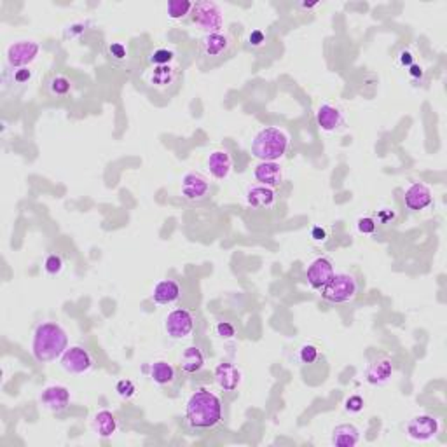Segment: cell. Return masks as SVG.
Returning <instances> with one entry per match:
<instances>
[{
	"instance_id": "obj_1",
	"label": "cell",
	"mask_w": 447,
	"mask_h": 447,
	"mask_svg": "<svg viewBox=\"0 0 447 447\" xmlns=\"http://www.w3.org/2000/svg\"><path fill=\"white\" fill-rule=\"evenodd\" d=\"M187 423L196 432H208L222 423V402L213 391L198 388L187 400Z\"/></svg>"
},
{
	"instance_id": "obj_2",
	"label": "cell",
	"mask_w": 447,
	"mask_h": 447,
	"mask_svg": "<svg viewBox=\"0 0 447 447\" xmlns=\"http://www.w3.org/2000/svg\"><path fill=\"white\" fill-rule=\"evenodd\" d=\"M67 332L54 321H46L35 328L32 353L39 361H52L67 351Z\"/></svg>"
},
{
	"instance_id": "obj_3",
	"label": "cell",
	"mask_w": 447,
	"mask_h": 447,
	"mask_svg": "<svg viewBox=\"0 0 447 447\" xmlns=\"http://www.w3.org/2000/svg\"><path fill=\"white\" fill-rule=\"evenodd\" d=\"M288 135L279 128H264L252 143V154L261 161H278L288 150Z\"/></svg>"
},
{
	"instance_id": "obj_4",
	"label": "cell",
	"mask_w": 447,
	"mask_h": 447,
	"mask_svg": "<svg viewBox=\"0 0 447 447\" xmlns=\"http://www.w3.org/2000/svg\"><path fill=\"white\" fill-rule=\"evenodd\" d=\"M236 49V42L231 34L217 32V34L203 35L199 41V56L208 65H217L231 58Z\"/></svg>"
},
{
	"instance_id": "obj_5",
	"label": "cell",
	"mask_w": 447,
	"mask_h": 447,
	"mask_svg": "<svg viewBox=\"0 0 447 447\" xmlns=\"http://www.w3.org/2000/svg\"><path fill=\"white\" fill-rule=\"evenodd\" d=\"M358 284L353 275L350 272H335L332 279L321 288V297L334 304L350 302L357 297Z\"/></svg>"
},
{
	"instance_id": "obj_6",
	"label": "cell",
	"mask_w": 447,
	"mask_h": 447,
	"mask_svg": "<svg viewBox=\"0 0 447 447\" xmlns=\"http://www.w3.org/2000/svg\"><path fill=\"white\" fill-rule=\"evenodd\" d=\"M190 19L194 25L205 30L206 34H217L223 26V12L219 4L210 2V0H199L194 2Z\"/></svg>"
},
{
	"instance_id": "obj_7",
	"label": "cell",
	"mask_w": 447,
	"mask_h": 447,
	"mask_svg": "<svg viewBox=\"0 0 447 447\" xmlns=\"http://www.w3.org/2000/svg\"><path fill=\"white\" fill-rule=\"evenodd\" d=\"M146 81L152 90L161 95H172L179 88L180 65L177 61L170 65L150 67L146 74Z\"/></svg>"
},
{
	"instance_id": "obj_8",
	"label": "cell",
	"mask_w": 447,
	"mask_h": 447,
	"mask_svg": "<svg viewBox=\"0 0 447 447\" xmlns=\"http://www.w3.org/2000/svg\"><path fill=\"white\" fill-rule=\"evenodd\" d=\"M39 44L35 41H16L8 48V65L11 68L30 67L37 58Z\"/></svg>"
},
{
	"instance_id": "obj_9",
	"label": "cell",
	"mask_w": 447,
	"mask_h": 447,
	"mask_svg": "<svg viewBox=\"0 0 447 447\" xmlns=\"http://www.w3.org/2000/svg\"><path fill=\"white\" fill-rule=\"evenodd\" d=\"M194 315L189 310H173L172 313L168 315L164 320V328H166L168 335L173 339H186L192 334L194 330Z\"/></svg>"
},
{
	"instance_id": "obj_10",
	"label": "cell",
	"mask_w": 447,
	"mask_h": 447,
	"mask_svg": "<svg viewBox=\"0 0 447 447\" xmlns=\"http://www.w3.org/2000/svg\"><path fill=\"white\" fill-rule=\"evenodd\" d=\"M93 357L82 346H72L70 350L67 348V351L61 355V367L70 374H86L93 369Z\"/></svg>"
},
{
	"instance_id": "obj_11",
	"label": "cell",
	"mask_w": 447,
	"mask_h": 447,
	"mask_svg": "<svg viewBox=\"0 0 447 447\" xmlns=\"http://www.w3.org/2000/svg\"><path fill=\"white\" fill-rule=\"evenodd\" d=\"M210 182L205 175L196 172L186 173L182 179V196L187 201H203L208 198Z\"/></svg>"
},
{
	"instance_id": "obj_12",
	"label": "cell",
	"mask_w": 447,
	"mask_h": 447,
	"mask_svg": "<svg viewBox=\"0 0 447 447\" xmlns=\"http://www.w3.org/2000/svg\"><path fill=\"white\" fill-rule=\"evenodd\" d=\"M439 433V421L433 416L421 414V416L413 417L407 425V435L417 442H426L437 437Z\"/></svg>"
},
{
	"instance_id": "obj_13",
	"label": "cell",
	"mask_w": 447,
	"mask_h": 447,
	"mask_svg": "<svg viewBox=\"0 0 447 447\" xmlns=\"http://www.w3.org/2000/svg\"><path fill=\"white\" fill-rule=\"evenodd\" d=\"M334 275V264H332L330 259L318 257L311 262L308 271H306V279H308V284H310L311 287L317 288V290H321V288L330 281Z\"/></svg>"
},
{
	"instance_id": "obj_14",
	"label": "cell",
	"mask_w": 447,
	"mask_h": 447,
	"mask_svg": "<svg viewBox=\"0 0 447 447\" xmlns=\"http://www.w3.org/2000/svg\"><path fill=\"white\" fill-rule=\"evenodd\" d=\"M433 201L432 190L426 183L423 182H413L406 189V194H404V203L409 210L413 212H421V210H426Z\"/></svg>"
},
{
	"instance_id": "obj_15",
	"label": "cell",
	"mask_w": 447,
	"mask_h": 447,
	"mask_svg": "<svg viewBox=\"0 0 447 447\" xmlns=\"http://www.w3.org/2000/svg\"><path fill=\"white\" fill-rule=\"evenodd\" d=\"M41 402L48 410L60 414L63 410H67L68 406H70V391L65 386H60V384L48 386L42 391Z\"/></svg>"
},
{
	"instance_id": "obj_16",
	"label": "cell",
	"mask_w": 447,
	"mask_h": 447,
	"mask_svg": "<svg viewBox=\"0 0 447 447\" xmlns=\"http://www.w3.org/2000/svg\"><path fill=\"white\" fill-rule=\"evenodd\" d=\"M391 374H393V364H391L390 358L377 357L367 367L366 379L372 386H383V384H386L391 379Z\"/></svg>"
},
{
	"instance_id": "obj_17",
	"label": "cell",
	"mask_w": 447,
	"mask_h": 447,
	"mask_svg": "<svg viewBox=\"0 0 447 447\" xmlns=\"http://www.w3.org/2000/svg\"><path fill=\"white\" fill-rule=\"evenodd\" d=\"M318 126L327 133H334V131L341 130L344 124V116L339 107H335L332 103H324L317 112Z\"/></svg>"
},
{
	"instance_id": "obj_18",
	"label": "cell",
	"mask_w": 447,
	"mask_h": 447,
	"mask_svg": "<svg viewBox=\"0 0 447 447\" xmlns=\"http://www.w3.org/2000/svg\"><path fill=\"white\" fill-rule=\"evenodd\" d=\"M254 177L261 186L276 187L284 182V168L276 161H262L255 166Z\"/></svg>"
},
{
	"instance_id": "obj_19",
	"label": "cell",
	"mask_w": 447,
	"mask_h": 447,
	"mask_svg": "<svg viewBox=\"0 0 447 447\" xmlns=\"http://www.w3.org/2000/svg\"><path fill=\"white\" fill-rule=\"evenodd\" d=\"M215 383L220 390L235 391L241 383V370L229 361H222L215 369Z\"/></svg>"
},
{
	"instance_id": "obj_20",
	"label": "cell",
	"mask_w": 447,
	"mask_h": 447,
	"mask_svg": "<svg viewBox=\"0 0 447 447\" xmlns=\"http://www.w3.org/2000/svg\"><path fill=\"white\" fill-rule=\"evenodd\" d=\"M246 203H248L252 208H261L268 210L272 208L276 203V192L272 187L268 186H250L248 190H246Z\"/></svg>"
},
{
	"instance_id": "obj_21",
	"label": "cell",
	"mask_w": 447,
	"mask_h": 447,
	"mask_svg": "<svg viewBox=\"0 0 447 447\" xmlns=\"http://www.w3.org/2000/svg\"><path fill=\"white\" fill-rule=\"evenodd\" d=\"M180 295H182V288L175 279H161L152 290V301L156 304L168 306L179 301Z\"/></svg>"
},
{
	"instance_id": "obj_22",
	"label": "cell",
	"mask_w": 447,
	"mask_h": 447,
	"mask_svg": "<svg viewBox=\"0 0 447 447\" xmlns=\"http://www.w3.org/2000/svg\"><path fill=\"white\" fill-rule=\"evenodd\" d=\"M206 164H208L210 173L219 180L228 179L232 170V159L228 150H215V152H212L208 156Z\"/></svg>"
},
{
	"instance_id": "obj_23",
	"label": "cell",
	"mask_w": 447,
	"mask_h": 447,
	"mask_svg": "<svg viewBox=\"0 0 447 447\" xmlns=\"http://www.w3.org/2000/svg\"><path fill=\"white\" fill-rule=\"evenodd\" d=\"M360 442V430L355 425H339L332 430V444L337 447H353Z\"/></svg>"
},
{
	"instance_id": "obj_24",
	"label": "cell",
	"mask_w": 447,
	"mask_h": 447,
	"mask_svg": "<svg viewBox=\"0 0 447 447\" xmlns=\"http://www.w3.org/2000/svg\"><path fill=\"white\" fill-rule=\"evenodd\" d=\"M205 366V355L198 346H189L180 358V369L186 374H196Z\"/></svg>"
},
{
	"instance_id": "obj_25",
	"label": "cell",
	"mask_w": 447,
	"mask_h": 447,
	"mask_svg": "<svg viewBox=\"0 0 447 447\" xmlns=\"http://www.w3.org/2000/svg\"><path fill=\"white\" fill-rule=\"evenodd\" d=\"M93 430L101 437V439H108L116 433L117 430V419L110 410H100L95 414L93 417Z\"/></svg>"
},
{
	"instance_id": "obj_26",
	"label": "cell",
	"mask_w": 447,
	"mask_h": 447,
	"mask_svg": "<svg viewBox=\"0 0 447 447\" xmlns=\"http://www.w3.org/2000/svg\"><path fill=\"white\" fill-rule=\"evenodd\" d=\"M46 91L51 98H65L72 93V81L63 74H52L46 81Z\"/></svg>"
},
{
	"instance_id": "obj_27",
	"label": "cell",
	"mask_w": 447,
	"mask_h": 447,
	"mask_svg": "<svg viewBox=\"0 0 447 447\" xmlns=\"http://www.w3.org/2000/svg\"><path fill=\"white\" fill-rule=\"evenodd\" d=\"M150 377L159 386H170L175 381V369L164 360L154 361L150 367Z\"/></svg>"
},
{
	"instance_id": "obj_28",
	"label": "cell",
	"mask_w": 447,
	"mask_h": 447,
	"mask_svg": "<svg viewBox=\"0 0 447 447\" xmlns=\"http://www.w3.org/2000/svg\"><path fill=\"white\" fill-rule=\"evenodd\" d=\"M192 6L194 2H189V0H170L166 4L168 18L175 19V21L189 18L190 12H192Z\"/></svg>"
},
{
	"instance_id": "obj_29",
	"label": "cell",
	"mask_w": 447,
	"mask_h": 447,
	"mask_svg": "<svg viewBox=\"0 0 447 447\" xmlns=\"http://www.w3.org/2000/svg\"><path fill=\"white\" fill-rule=\"evenodd\" d=\"M150 67H159V65H170L175 61V52L168 48H157L149 56Z\"/></svg>"
},
{
	"instance_id": "obj_30",
	"label": "cell",
	"mask_w": 447,
	"mask_h": 447,
	"mask_svg": "<svg viewBox=\"0 0 447 447\" xmlns=\"http://www.w3.org/2000/svg\"><path fill=\"white\" fill-rule=\"evenodd\" d=\"M34 77V70L30 67L25 68H11V81L12 84H18V86H25Z\"/></svg>"
},
{
	"instance_id": "obj_31",
	"label": "cell",
	"mask_w": 447,
	"mask_h": 447,
	"mask_svg": "<svg viewBox=\"0 0 447 447\" xmlns=\"http://www.w3.org/2000/svg\"><path fill=\"white\" fill-rule=\"evenodd\" d=\"M318 357H320V351H318V348L313 346V344H304V346L299 350V360H301L302 364H306V366L315 364V361L318 360Z\"/></svg>"
},
{
	"instance_id": "obj_32",
	"label": "cell",
	"mask_w": 447,
	"mask_h": 447,
	"mask_svg": "<svg viewBox=\"0 0 447 447\" xmlns=\"http://www.w3.org/2000/svg\"><path fill=\"white\" fill-rule=\"evenodd\" d=\"M44 268H46V272H48V275H51V276L60 275L61 269H63V259L56 254L48 255V257H46V262H44Z\"/></svg>"
},
{
	"instance_id": "obj_33",
	"label": "cell",
	"mask_w": 447,
	"mask_h": 447,
	"mask_svg": "<svg viewBox=\"0 0 447 447\" xmlns=\"http://www.w3.org/2000/svg\"><path fill=\"white\" fill-rule=\"evenodd\" d=\"M116 391H117V395H119L121 399L130 400L131 397H135V393H137V386H135L133 381L121 379V381H117Z\"/></svg>"
},
{
	"instance_id": "obj_34",
	"label": "cell",
	"mask_w": 447,
	"mask_h": 447,
	"mask_svg": "<svg viewBox=\"0 0 447 447\" xmlns=\"http://www.w3.org/2000/svg\"><path fill=\"white\" fill-rule=\"evenodd\" d=\"M107 51H108V56H110L112 60H116V61L126 60L128 49L123 42H112V44L107 46Z\"/></svg>"
},
{
	"instance_id": "obj_35",
	"label": "cell",
	"mask_w": 447,
	"mask_h": 447,
	"mask_svg": "<svg viewBox=\"0 0 447 447\" xmlns=\"http://www.w3.org/2000/svg\"><path fill=\"white\" fill-rule=\"evenodd\" d=\"M357 228L361 235H374L377 229V220L372 217H360L357 222Z\"/></svg>"
},
{
	"instance_id": "obj_36",
	"label": "cell",
	"mask_w": 447,
	"mask_h": 447,
	"mask_svg": "<svg viewBox=\"0 0 447 447\" xmlns=\"http://www.w3.org/2000/svg\"><path fill=\"white\" fill-rule=\"evenodd\" d=\"M364 406H366V404H364V399H361L360 395L348 397L346 402H344V409H346L348 413H351V414L360 413V410L364 409Z\"/></svg>"
},
{
	"instance_id": "obj_37",
	"label": "cell",
	"mask_w": 447,
	"mask_h": 447,
	"mask_svg": "<svg viewBox=\"0 0 447 447\" xmlns=\"http://www.w3.org/2000/svg\"><path fill=\"white\" fill-rule=\"evenodd\" d=\"M236 334V328L229 321H219L217 324V335L222 339H232Z\"/></svg>"
},
{
	"instance_id": "obj_38",
	"label": "cell",
	"mask_w": 447,
	"mask_h": 447,
	"mask_svg": "<svg viewBox=\"0 0 447 447\" xmlns=\"http://www.w3.org/2000/svg\"><path fill=\"white\" fill-rule=\"evenodd\" d=\"M264 42H266V35L262 30H254L248 35V44L252 46V48H261V46H264Z\"/></svg>"
},
{
	"instance_id": "obj_39",
	"label": "cell",
	"mask_w": 447,
	"mask_h": 447,
	"mask_svg": "<svg viewBox=\"0 0 447 447\" xmlns=\"http://www.w3.org/2000/svg\"><path fill=\"white\" fill-rule=\"evenodd\" d=\"M86 30V23H74V25H70L65 30V37H77L79 34H82V32Z\"/></svg>"
},
{
	"instance_id": "obj_40",
	"label": "cell",
	"mask_w": 447,
	"mask_h": 447,
	"mask_svg": "<svg viewBox=\"0 0 447 447\" xmlns=\"http://www.w3.org/2000/svg\"><path fill=\"white\" fill-rule=\"evenodd\" d=\"M399 63L402 65V67H407L409 68L410 65L414 63V56L410 54V51H402L399 54Z\"/></svg>"
},
{
	"instance_id": "obj_41",
	"label": "cell",
	"mask_w": 447,
	"mask_h": 447,
	"mask_svg": "<svg viewBox=\"0 0 447 447\" xmlns=\"http://www.w3.org/2000/svg\"><path fill=\"white\" fill-rule=\"evenodd\" d=\"M409 75L413 79H421L423 75H425V70H423V67L421 65H417V63H413L409 67Z\"/></svg>"
},
{
	"instance_id": "obj_42",
	"label": "cell",
	"mask_w": 447,
	"mask_h": 447,
	"mask_svg": "<svg viewBox=\"0 0 447 447\" xmlns=\"http://www.w3.org/2000/svg\"><path fill=\"white\" fill-rule=\"evenodd\" d=\"M311 238H313L315 241H325V238H327V231H325L324 228H313V231H311Z\"/></svg>"
}]
</instances>
